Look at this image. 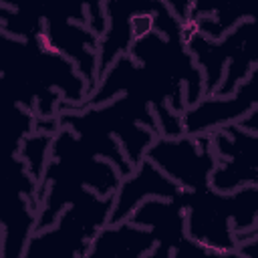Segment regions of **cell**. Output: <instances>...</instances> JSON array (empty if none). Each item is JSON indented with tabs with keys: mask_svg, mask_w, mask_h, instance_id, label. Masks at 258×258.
Wrapping results in <instances>:
<instances>
[{
	"mask_svg": "<svg viewBox=\"0 0 258 258\" xmlns=\"http://www.w3.org/2000/svg\"><path fill=\"white\" fill-rule=\"evenodd\" d=\"M155 244V236L135 228L133 222H115L97 232L87 256H141Z\"/></svg>",
	"mask_w": 258,
	"mask_h": 258,
	"instance_id": "277c9868",
	"label": "cell"
},
{
	"mask_svg": "<svg viewBox=\"0 0 258 258\" xmlns=\"http://www.w3.org/2000/svg\"><path fill=\"white\" fill-rule=\"evenodd\" d=\"M191 139H157L147 151L149 159H153L159 167H163L175 181L183 185L202 187L210 179L212 173V155L210 149L204 147L202 151L191 145Z\"/></svg>",
	"mask_w": 258,
	"mask_h": 258,
	"instance_id": "6da1fadb",
	"label": "cell"
},
{
	"mask_svg": "<svg viewBox=\"0 0 258 258\" xmlns=\"http://www.w3.org/2000/svg\"><path fill=\"white\" fill-rule=\"evenodd\" d=\"M48 145H50V137L48 135H34V137H28L24 141L22 155L28 159V163H32V159H34V165L30 167V173L36 179L40 177V171L44 169V157H46Z\"/></svg>",
	"mask_w": 258,
	"mask_h": 258,
	"instance_id": "5b68a950",
	"label": "cell"
},
{
	"mask_svg": "<svg viewBox=\"0 0 258 258\" xmlns=\"http://www.w3.org/2000/svg\"><path fill=\"white\" fill-rule=\"evenodd\" d=\"M163 196L171 200H179L183 194V187L173 183L169 177H165L161 171H157L149 161H145L135 175L123 181L119 187L117 200L113 202L111 222H123L133 214V208L139 204L143 196Z\"/></svg>",
	"mask_w": 258,
	"mask_h": 258,
	"instance_id": "3957f363",
	"label": "cell"
},
{
	"mask_svg": "<svg viewBox=\"0 0 258 258\" xmlns=\"http://www.w3.org/2000/svg\"><path fill=\"white\" fill-rule=\"evenodd\" d=\"M238 252L246 254V256H258V238L250 236V240H246V238L238 240Z\"/></svg>",
	"mask_w": 258,
	"mask_h": 258,
	"instance_id": "8992f818",
	"label": "cell"
},
{
	"mask_svg": "<svg viewBox=\"0 0 258 258\" xmlns=\"http://www.w3.org/2000/svg\"><path fill=\"white\" fill-rule=\"evenodd\" d=\"M258 103V69L254 71L252 79L244 83V87L238 89V93L232 99H220L218 95L214 99H204L198 105H194L189 111L183 113V129L187 133H202L210 127L224 125L240 115H244L252 105Z\"/></svg>",
	"mask_w": 258,
	"mask_h": 258,
	"instance_id": "7a4b0ae2",
	"label": "cell"
}]
</instances>
